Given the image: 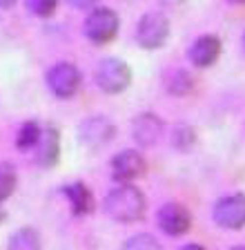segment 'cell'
I'll use <instances>...</instances> for the list:
<instances>
[{
  "label": "cell",
  "instance_id": "obj_1",
  "mask_svg": "<svg viewBox=\"0 0 245 250\" xmlns=\"http://www.w3.org/2000/svg\"><path fill=\"white\" fill-rule=\"evenodd\" d=\"M103 206L105 212L110 214L114 221L132 224V221H138L143 217V212H145V197L136 186L125 183V186L110 190Z\"/></svg>",
  "mask_w": 245,
  "mask_h": 250
},
{
  "label": "cell",
  "instance_id": "obj_2",
  "mask_svg": "<svg viewBox=\"0 0 245 250\" xmlns=\"http://www.w3.org/2000/svg\"><path fill=\"white\" fill-rule=\"evenodd\" d=\"M96 85L105 94H120L125 92L132 83V69L120 58H103L96 67Z\"/></svg>",
  "mask_w": 245,
  "mask_h": 250
},
{
  "label": "cell",
  "instance_id": "obj_3",
  "mask_svg": "<svg viewBox=\"0 0 245 250\" xmlns=\"http://www.w3.org/2000/svg\"><path fill=\"white\" fill-rule=\"evenodd\" d=\"M118 31V14L110 7H96L85 18V36L96 45L110 42Z\"/></svg>",
  "mask_w": 245,
  "mask_h": 250
},
{
  "label": "cell",
  "instance_id": "obj_4",
  "mask_svg": "<svg viewBox=\"0 0 245 250\" xmlns=\"http://www.w3.org/2000/svg\"><path fill=\"white\" fill-rule=\"evenodd\" d=\"M170 36V21L161 11H150L136 25V41L145 49H158Z\"/></svg>",
  "mask_w": 245,
  "mask_h": 250
},
{
  "label": "cell",
  "instance_id": "obj_5",
  "mask_svg": "<svg viewBox=\"0 0 245 250\" xmlns=\"http://www.w3.org/2000/svg\"><path fill=\"white\" fill-rule=\"evenodd\" d=\"M80 85V72L74 62L60 61L56 65H52L47 72V87L52 89L54 96H60V99H69L78 92Z\"/></svg>",
  "mask_w": 245,
  "mask_h": 250
},
{
  "label": "cell",
  "instance_id": "obj_6",
  "mask_svg": "<svg viewBox=\"0 0 245 250\" xmlns=\"http://www.w3.org/2000/svg\"><path fill=\"white\" fill-rule=\"evenodd\" d=\"M214 221L221 228L239 230L245 226V194H227L214 206Z\"/></svg>",
  "mask_w": 245,
  "mask_h": 250
},
{
  "label": "cell",
  "instance_id": "obj_7",
  "mask_svg": "<svg viewBox=\"0 0 245 250\" xmlns=\"http://www.w3.org/2000/svg\"><path fill=\"white\" fill-rule=\"evenodd\" d=\"M145 167H147V163L138 150H120L112 159V177L120 186H125V183H132L134 179L143 177Z\"/></svg>",
  "mask_w": 245,
  "mask_h": 250
},
{
  "label": "cell",
  "instance_id": "obj_8",
  "mask_svg": "<svg viewBox=\"0 0 245 250\" xmlns=\"http://www.w3.org/2000/svg\"><path fill=\"white\" fill-rule=\"evenodd\" d=\"M158 228L163 232L172 234V237H181L192 228V214L188 208H183L181 203H165L158 210Z\"/></svg>",
  "mask_w": 245,
  "mask_h": 250
},
{
  "label": "cell",
  "instance_id": "obj_9",
  "mask_svg": "<svg viewBox=\"0 0 245 250\" xmlns=\"http://www.w3.org/2000/svg\"><path fill=\"white\" fill-rule=\"evenodd\" d=\"M114 134H116V127L107 116H87V119L78 125L80 141L89 147L105 146Z\"/></svg>",
  "mask_w": 245,
  "mask_h": 250
},
{
  "label": "cell",
  "instance_id": "obj_10",
  "mask_svg": "<svg viewBox=\"0 0 245 250\" xmlns=\"http://www.w3.org/2000/svg\"><path fill=\"white\" fill-rule=\"evenodd\" d=\"M163 130H165V127H163V121L158 119L156 114H151V112L138 114L132 121V136H134V141L141 143V146H154L163 136Z\"/></svg>",
  "mask_w": 245,
  "mask_h": 250
},
{
  "label": "cell",
  "instance_id": "obj_11",
  "mask_svg": "<svg viewBox=\"0 0 245 250\" xmlns=\"http://www.w3.org/2000/svg\"><path fill=\"white\" fill-rule=\"evenodd\" d=\"M219 54H221V41L214 34H205V36L196 38L192 42V47H189V61L196 67H209V65H214Z\"/></svg>",
  "mask_w": 245,
  "mask_h": 250
},
{
  "label": "cell",
  "instance_id": "obj_12",
  "mask_svg": "<svg viewBox=\"0 0 245 250\" xmlns=\"http://www.w3.org/2000/svg\"><path fill=\"white\" fill-rule=\"evenodd\" d=\"M63 194L67 197L69 206H72V212L76 217H83V214H89L94 210V194H92V190L83 181H74L69 186H65Z\"/></svg>",
  "mask_w": 245,
  "mask_h": 250
},
{
  "label": "cell",
  "instance_id": "obj_13",
  "mask_svg": "<svg viewBox=\"0 0 245 250\" xmlns=\"http://www.w3.org/2000/svg\"><path fill=\"white\" fill-rule=\"evenodd\" d=\"M36 156H38V163L45 167H52L56 166L58 156H60V134H58L56 127H45L40 136V143L36 146Z\"/></svg>",
  "mask_w": 245,
  "mask_h": 250
},
{
  "label": "cell",
  "instance_id": "obj_14",
  "mask_svg": "<svg viewBox=\"0 0 245 250\" xmlns=\"http://www.w3.org/2000/svg\"><path fill=\"white\" fill-rule=\"evenodd\" d=\"M7 250H42L40 234L34 228H20L9 237Z\"/></svg>",
  "mask_w": 245,
  "mask_h": 250
},
{
  "label": "cell",
  "instance_id": "obj_15",
  "mask_svg": "<svg viewBox=\"0 0 245 250\" xmlns=\"http://www.w3.org/2000/svg\"><path fill=\"white\" fill-rule=\"evenodd\" d=\"M40 136H42V127L36 123V121H27V123L20 125L16 136V146L18 150H29V147H36L40 143Z\"/></svg>",
  "mask_w": 245,
  "mask_h": 250
},
{
  "label": "cell",
  "instance_id": "obj_16",
  "mask_svg": "<svg viewBox=\"0 0 245 250\" xmlns=\"http://www.w3.org/2000/svg\"><path fill=\"white\" fill-rule=\"evenodd\" d=\"M16 181H18V177H16L14 166H9V163H0V203L14 194V190H16Z\"/></svg>",
  "mask_w": 245,
  "mask_h": 250
},
{
  "label": "cell",
  "instance_id": "obj_17",
  "mask_svg": "<svg viewBox=\"0 0 245 250\" xmlns=\"http://www.w3.org/2000/svg\"><path fill=\"white\" fill-rule=\"evenodd\" d=\"M120 250H163V248L156 241V237H151L147 232H138L134 237H130Z\"/></svg>",
  "mask_w": 245,
  "mask_h": 250
},
{
  "label": "cell",
  "instance_id": "obj_18",
  "mask_svg": "<svg viewBox=\"0 0 245 250\" xmlns=\"http://www.w3.org/2000/svg\"><path fill=\"white\" fill-rule=\"evenodd\" d=\"M167 87H170L172 94H188L192 89V76L188 72H183V69H174Z\"/></svg>",
  "mask_w": 245,
  "mask_h": 250
},
{
  "label": "cell",
  "instance_id": "obj_19",
  "mask_svg": "<svg viewBox=\"0 0 245 250\" xmlns=\"http://www.w3.org/2000/svg\"><path fill=\"white\" fill-rule=\"evenodd\" d=\"M25 5L29 7L32 14L40 16V18H47V16H52L56 11L58 0H25Z\"/></svg>",
  "mask_w": 245,
  "mask_h": 250
},
{
  "label": "cell",
  "instance_id": "obj_20",
  "mask_svg": "<svg viewBox=\"0 0 245 250\" xmlns=\"http://www.w3.org/2000/svg\"><path fill=\"white\" fill-rule=\"evenodd\" d=\"M172 141H174V146L176 147L188 150V147L194 143V132L189 130L188 125H178L176 130H174V134H172Z\"/></svg>",
  "mask_w": 245,
  "mask_h": 250
},
{
  "label": "cell",
  "instance_id": "obj_21",
  "mask_svg": "<svg viewBox=\"0 0 245 250\" xmlns=\"http://www.w3.org/2000/svg\"><path fill=\"white\" fill-rule=\"evenodd\" d=\"M72 7H78V9H87V7H94L96 0H69Z\"/></svg>",
  "mask_w": 245,
  "mask_h": 250
},
{
  "label": "cell",
  "instance_id": "obj_22",
  "mask_svg": "<svg viewBox=\"0 0 245 250\" xmlns=\"http://www.w3.org/2000/svg\"><path fill=\"white\" fill-rule=\"evenodd\" d=\"M181 250H205L203 246H198V244H188V246H183Z\"/></svg>",
  "mask_w": 245,
  "mask_h": 250
},
{
  "label": "cell",
  "instance_id": "obj_23",
  "mask_svg": "<svg viewBox=\"0 0 245 250\" xmlns=\"http://www.w3.org/2000/svg\"><path fill=\"white\" fill-rule=\"evenodd\" d=\"M16 2V0H0V9H7V7H11Z\"/></svg>",
  "mask_w": 245,
  "mask_h": 250
},
{
  "label": "cell",
  "instance_id": "obj_24",
  "mask_svg": "<svg viewBox=\"0 0 245 250\" xmlns=\"http://www.w3.org/2000/svg\"><path fill=\"white\" fill-rule=\"evenodd\" d=\"M227 2H234V5H245V0H227Z\"/></svg>",
  "mask_w": 245,
  "mask_h": 250
},
{
  "label": "cell",
  "instance_id": "obj_25",
  "mask_svg": "<svg viewBox=\"0 0 245 250\" xmlns=\"http://www.w3.org/2000/svg\"><path fill=\"white\" fill-rule=\"evenodd\" d=\"M5 217H7V214L2 212V210H0V224H2V221H5Z\"/></svg>",
  "mask_w": 245,
  "mask_h": 250
},
{
  "label": "cell",
  "instance_id": "obj_26",
  "mask_svg": "<svg viewBox=\"0 0 245 250\" xmlns=\"http://www.w3.org/2000/svg\"><path fill=\"white\" fill-rule=\"evenodd\" d=\"M232 250H245V246H236V248H232Z\"/></svg>",
  "mask_w": 245,
  "mask_h": 250
},
{
  "label": "cell",
  "instance_id": "obj_27",
  "mask_svg": "<svg viewBox=\"0 0 245 250\" xmlns=\"http://www.w3.org/2000/svg\"><path fill=\"white\" fill-rule=\"evenodd\" d=\"M243 49H245V36H243Z\"/></svg>",
  "mask_w": 245,
  "mask_h": 250
}]
</instances>
